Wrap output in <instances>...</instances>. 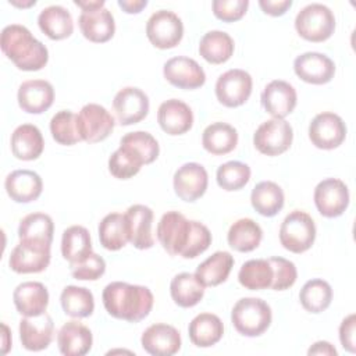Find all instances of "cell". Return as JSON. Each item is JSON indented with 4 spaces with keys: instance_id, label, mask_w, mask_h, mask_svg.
Returning a JSON list of instances; mask_svg holds the SVG:
<instances>
[{
    "instance_id": "cell-3",
    "label": "cell",
    "mask_w": 356,
    "mask_h": 356,
    "mask_svg": "<svg viewBox=\"0 0 356 356\" xmlns=\"http://www.w3.org/2000/svg\"><path fill=\"white\" fill-rule=\"evenodd\" d=\"M273 320L271 307L260 298H242L231 312L234 328L245 337H259L267 331Z\"/></svg>"
},
{
    "instance_id": "cell-26",
    "label": "cell",
    "mask_w": 356,
    "mask_h": 356,
    "mask_svg": "<svg viewBox=\"0 0 356 356\" xmlns=\"http://www.w3.org/2000/svg\"><path fill=\"white\" fill-rule=\"evenodd\" d=\"M57 345L65 356H83L92 349V331L85 324L71 320L58 330Z\"/></svg>"
},
{
    "instance_id": "cell-21",
    "label": "cell",
    "mask_w": 356,
    "mask_h": 356,
    "mask_svg": "<svg viewBox=\"0 0 356 356\" xmlns=\"http://www.w3.org/2000/svg\"><path fill=\"white\" fill-rule=\"evenodd\" d=\"M18 106L29 114H42L54 102V89L49 81L28 79L22 82L17 93Z\"/></svg>"
},
{
    "instance_id": "cell-40",
    "label": "cell",
    "mask_w": 356,
    "mask_h": 356,
    "mask_svg": "<svg viewBox=\"0 0 356 356\" xmlns=\"http://www.w3.org/2000/svg\"><path fill=\"white\" fill-rule=\"evenodd\" d=\"M239 284L250 291H261L271 286L273 267L268 259H252L242 264L238 273Z\"/></svg>"
},
{
    "instance_id": "cell-22",
    "label": "cell",
    "mask_w": 356,
    "mask_h": 356,
    "mask_svg": "<svg viewBox=\"0 0 356 356\" xmlns=\"http://www.w3.org/2000/svg\"><path fill=\"white\" fill-rule=\"evenodd\" d=\"M157 122L168 135H182L193 125V113L191 107L179 99H168L159 106Z\"/></svg>"
},
{
    "instance_id": "cell-38",
    "label": "cell",
    "mask_w": 356,
    "mask_h": 356,
    "mask_svg": "<svg viewBox=\"0 0 356 356\" xmlns=\"http://www.w3.org/2000/svg\"><path fill=\"white\" fill-rule=\"evenodd\" d=\"M99 241L107 250H120L129 242L125 214L108 213L99 222Z\"/></svg>"
},
{
    "instance_id": "cell-20",
    "label": "cell",
    "mask_w": 356,
    "mask_h": 356,
    "mask_svg": "<svg viewBox=\"0 0 356 356\" xmlns=\"http://www.w3.org/2000/svg\"><path fill=\"white\" fill-rule=\"evenodd\" d=\"M142 348L153 356H172L181 349L179 331L164 323L149 325L140 337Z\"/></svg>"
},
{
    "instance_id": "cell-7",
    "label": "cell",
    "mask_w": 356,
    "mask_h": 356,
    "mask_svg": "<svg viewBox=\"0 0 356 356\" xmlns=\"http://www.w3.org/2000/svg\"><path fill=\"white\" fill-rule=\"evenodd\" d=\"M293 139V129L284 118H271L261 122L253 134L254 147L266 156L285 153Z\"/></svg>"
},
{
    "instance_id": "cell-34",
    "label": "cell",
    "mask_w": 356,
    "mask_h": 356,
    "mask_svg": "<svg viewBox=\"0 0 356 356\" xmlns=\"http://www.w3.org/2000/svg\"><path fill=\"white\" fill-rule=\"evenodd\" d=\"M234 267V257L229 252L218 250L202 261L196 268V275L204 286H217L227 281Z\"/></svg>"
},
{
    "instance_id": "cell-4",
    "label": "cell",
    "mask_w": 356,
    "mask_h": 356,
    "mask_svg": "<svg viewBox=\"0 0 356 356\" xmlns=\"http://www.w3.org/2000/svg\"><path fill=\"white\" fill-rule=\"evenodd\" d=\"M295 29L309 42H324L335 31L334 13L321 3L307 4L296 14Z\"/></svg>"
},
{
    "instance_id": "cell-43",
    "label": "cell",
    "mask_w": 356,
    "mask_h": 356,
    "mask_svg": "<svg viewBox=\"0 0 356 356\" xmlns=\"http://www.w3.org/2000/svg\"><path fill=\"white\" fill-rule=\"evenodd\" d=\"M50 134L57 143L64 146H72L81 142L76 114L70 110L56 113L50 120Z\"/></svg>"
},
{
    "instance_id": "cell-10",
    "label": "cell",
    "mask_w": 356,
    "mask_h": 356,
    "mask_svg": "<svg viewBox=\"0 0 356 356\" xmlns=\"http://www.w3.org/2000/svg\"><path fill=\"white\" fill-rule=\"evenodd\" d=\"M78 129L82 140L88 143H97L108 138L113 132L115 121L114 117L100 104L88 103L76 114Z\"/></svg>"
},
{
    "instance_id": "cell-6",
    "label": "cell",
    "mask_w": 356,
    "mask_h": 356,
    "mask_svg": "<svg viewBox=\"0 0 356 356\" xmlns=\"http://www.w3.org/2000/svg\"><path fill=\"white\" fill-rule=\"evenodd\" d=\"M51 243L43 239H19L18 245L11 250L8 266L14 273L32 274L47 268L50 263Z\"/></svg>"
},
{
    "instance_id": "cell-50",
    "label": "cell",
    "mask_w": 356,
    "mask_h": 356,
    "mask_svg": "<svg viewBox=\"0 0 356 356\" xmlns=\"http://www.w3.org/2000/svg\"><path fill=\"white\" fill-rule=\"evenodd\" d=\"M248 6V0H214L211 3L213 14L224 22H234L241 19L246 13Z\"/></svg>"
},
{
    "instance_id": "cell-5",
    "label": "cell",
    "mask_w": 356,
    "mask_h": 356,
    "mask_svg": "<svg viewBox=\"0 0 356 356\" xmlns=\"http://www.w3.org/2000/svg\"><path fill=\"white\" fill-rule=\"evenodd\" d=\"M316 239V225L310 214L303 210L291 211L280 227V242L292 253H303Z\"/></svg>"
},
{
    "instance_id": "cell-28",
    "label": "cell",
    "mask_w": 356,
    "mask_h": 356,
    "mask_svg": "<svg viewBox=\"0 0 356 356\" xmlns=\"http://www.w3.org/2000/svg\"><path fill=\"white\" fill-rule=\"evenodd\" d=\"M11 152L18 160H36L43 149L44 140L40 129L33 124H21L11 134Z\"/></svg>"
},
{
    "instance_id": "cell-1",
    "label": "cell",
    "mask_w": 356,
    "mask_h": 356,
    "mask_svg": "<svg viewBox=\"0 0 356 356\" xmlns=\"http://www.w3.org/2000/svg\"><path fill=\"white\" fill-rule=\"evenodd\" d=\"M102 300L106 312L118 320L138 323L149 316L154 298L152 291L143 285L114 281L104 286Z\"/></svg>"
},
{
    "instance_id": "cell-25",
    "label": "cell",
    "mask_w": 356,
    "mask_h": 356,
    "mask_svg": "<svg viewBox=\"0 0 356 356\" xmlns=\"http://www.w3.org/2000/svg\"><path fill=\"white\" fill-rule=\"evenodd\" d=\"M4 188L11 200L17 203H31L43 191L40 175L32 170H15L6 177Z\"/></svg>"
},
{
    "instance_id": "cell-30",
    "label": "cell",
    "mask_w": 356,
    "mask_h": 356,
    "mask_svg": "<svg viewBox=\"0 0 356 356\" xmlns=\"http://www.w3.org/2000/svg\"><path fill=\"white\" fill-rule=\"evenodd\" d=\"M40 31L53 40H61L74 32V21L70 11L63 6H49L38 17Z\"/></svg>"
},
{
    "instance_id": "cell-53",
    "label": "cell",
    "mask_w": 356,
    "mask_h": 356,
    "mask_svg": "<svg viewBox=\"0 0 356 356\" xmlns=\"http://www.w3.org/2000/svg\"><path fill=\"white\" fill-rule=\"evenodd\" d=\"M307 355L337 356V355H338V352H337V349L334 348V345H331L330 342H327V341H317V342H314V343L309 348Z\"/></svg>"
},
{
    "instance_id": "cell-27",
    "label": "cell",
    "mask_w": 356,
    "mask_h": 356,
    "mask_svg": "<svg viewBox=\"0 0 356 356\" xmlns=\"http://www.w3.org/2000/svg\"><path fill=\"white\" fill-rule=\"evenodd\" d=\"M82 35L93 43H104L114 36L115 22L111 11L107 8H97L92 11H82L78 18Z\"/></svg>"
},
{
    "instance_id": "cell-31",
    "label": "cell",
    "mask_w": 356,
    "mask_h": 356,
    "mask_svg": "<svg viewBox=\"0 0 356 356\" xmlns=\"http://www.w3.org/2000/svg\"><path fill=\"white\" fill-rule=\"evenodd\" d=\"M204 288V284L196 274L179 273L171 280L170 293L175 305L188 309L196 306L203 299Z\"/></svg>"
},
{
    "instance_id": "cell-8",
    "label": "cell",
    "mask_w": 356,
    "mask_h": 356,
    "mask_svg": "<svg viewBox=\"0 0 356 356\" xmlns=\"http://www.w3.org/2000/svg\"><path fill=\"white\" fill-rule=\"evenodd\" d=\"M146 36L157 49H172L184 36L182 19L170 10H159L147 19Z\"/></svg>"
},
{
    "instance_id": "cell-37",
    "label": "cell",
    "mask_w": 356,
    "mask_h": 356,
    "mask_svg": "<svg viewBox=\"0 0 356 356\" xmlns=\"http://www.w3.org/2000/svg\"><path fill=\"white\" fill-rule=\"evenodd\" d=\"M263 238V231L260 225L252 218H239L228 229L227 241L228 245L242 253L254 250Z\"/></svg>"
},
{
    "instance_id": "cell-39",
    "label": "cell",
    "mask_w": 356,
    "mask_h": 356,
    "mask_svg": "<svg viewBox=\"0 0 356 356\" xmlns=\"http://www.w3.org/2000/svg\"><path fill=\"white\" fill-rule=\"evenodd\" d=\"M60 303L64 313L72 318L89 317L95 310L93 293L85 286H65L60 295Z\"/></svg>"
},
{
    "instance_id": "cell-49",
    "label": "cell",
    "mask_w": 356,
    "mask_h": 356,
    "mask_svg": "<svg viewBox=\"0 0 356 356\" xmlns=\"http://www.w3.org/2000/svg\"><path fill=\"white\" fill-rule=\"evenodd\" d=\"M71 275L81 281H96L106 271V261L102 256L92 252L85 260L70 264Z\"/></svg>"
},
{
    "instance_id": "cell-19",
    "label": "cell",
    "mask_w": 356,
    "mask_h": 356,
    "mask_svg": "<svg viewBox=\"0 0 356 356\" xmlns=\"http://www.w3.org/2000/svg\"><path fill=\"white\" fill-rule=\"evenodd\" d=\"M54 323L46 312L39 316L24 317L19 321V339L22 346L31 352H39L51 343Z\"/></svg>"
},
{
    "instance_id": "cell-23",
    "label": "cell",
    "mask_w": 356,
    "mask_h": 356,
    "mask_svg": "<svg viewBox=\"0 0 356 356\" xmlns=\"http://www.w3.org/2000/svg\"><path fill=\"white\" fill-rule=\"evenodd\" d=\"M129 242L140 250L150 249L154 245L152 234L153 210L145 204H132L125 211Z\"/></svg>"
},
{
    "instance_id": "cell-33",
    "label": "cell",
    "mask_w": 356,
    "mask_h": 356,
    "mask_svg": "<svg viewBox=\"0 0 356 356\" xmlns=\"http://www.w3.org/2000/svg\"><path fill=\"white\" fill-rule=\"evenodd\" d=\"M285 196L281 186L273 181H261L256 184L250 193L253 209L264 217H274L284 207Z\"/></svg>"
},
{
    "instance_id": "cell-48",
    "label": "cell",
    "mask_w": 356,
    "mask_h": 356,
    "mask_svg": "<svg viewBox=\"0 0 356 356\" xmlns=\"http://www.w3.org/2000/svg\"><path fill=\"white\" fill-rule=\"evenodd\" d=\"M210 245H211L210 229L204 224L192 220L189 239H188V243H186L184 252L181 253V256L184 259H195L196 256L206 252Z\"/></svg>"
},
{
    "instance_id": "cell-15",
    "label": "cell",
    "mask_w": 356,
    "mask_h": 356,
    "mask_svg": "<svg viewBox=\"0 0 356 356\" xmlns=\"http://www.w3.org/2000/svg\"><path fill=\"white\" fill-rule=\"evenodd\" d=\"M175 195L184 202H195L202 197L209 185L206 168L199 163H185L174 174Z\"/></svg>"
},
{
    "instance_id": "cell-29",
    "label": "cell",
    "mask_w": 356,
    "mask_h": 356,
    "mask_svg": "<svg viewBox=\"0 0 356 356\" xmlns=\"http://www.w3.org/2000/svg\"><path fill=\"white\" fill-rule=\"evenodd\" d=\"M189 339L197 348H210L224 335V324L217 314L200 313L192 318L188 327Z\"/></svg>"
},
{
    "instance_id": "cell-18",
    "label": "cell",
    "mask_w": 356,
    "mask_h": 356,
    "mask_svg": "<svg viewBox=\"0 0 356 356\" xmlns=\"http://www.w3.org/2000/svg\"><path fill=\"white\" fill-rule=\"evenodd\" d=\"M260 100L264 110L273 118H285L296 107L298 95L289 82L274 79L264 86Z\"/></svg>"
},
{
    "instance_id": "cell-2",
    "label": "cell",
    "mask_w": 356,
    "mask_h": 356,
    "mask_svg": "<svg viewBox=\"0 0 356 356\" xmlns=\"http://www.w3.org/2000/svg\"><path fill=\"white\" fill-rule=\"evenodd\" d=\"M0 46L7 58L22 71H39L49 61L47 47L26 26L19 24H11L3 28Z\"/></svg>"
},
{
    "instance_id": "cell-36",
    "label": "cell",
    "mask_w": 356,
    "mask_h": 356,
    "mask_svg": "<svg viewBox=\"0 0 356 356\" xmlns=\"http://www.w3.org/2000/svg\"><path fill=\"white\" fill-rule=\"evenodd\" d=\"M92 253L89 231L82 225H71L63 232L61 254L70 263H79Z\"/></svg>"
},
{
    "instance_id": "cell-14",
    "label": "cell",
    "mask_w": 356,
    "mask_h": 356,
    "mask_svg": "<svg viewBox=\"0 0 356 356\" xmlns=\"http://www.w3.org/2000/svg\"><path fill=\"white\" fill-rule=\"evenodd\" d=\"M147 95L135 86L120 89L113 99V110L121 125H132L142 121L149 113Z\"/></svg>"
},
{
    "instance_id": "cell-55",
    "label": "cell",
    "mask_w": 356,
    "mask_h": 356,
    "mask_svg": "<svg viewBox=\"0 0 356 356\" xmlns=\"http://www.w3.org/2000/svg\"><path fill=\"white\" fill-rule=\"evenodd\" d=\"M74 3H75V6L81 7L82 11H92V10H97V8H103L104 7V0H95V1L75 0Z\"/></svg>"
},
{
    "instance_id": "cell-16",
    "label": "cell",
    "mask_w": 356,
    "mask_h": 356,
    "mask_svg": "<svg viewBox=\"0 0 356 356\" xmlns=\"http://www.w3.org/2000/svg\"><path fill=\"white\" fill-rule=\"evenodd\" d=\"M164 78L179 89H197L204 85L206 74L199 63L186 56H177L164 63Z\"/></svg>"
},
{
    "instance_id": "cell-9",
    "label": "cell",
    "mask_w": 356,
    "mask_h": 356,
    "mask_svg": "<svg viewBox=\"0 0 356 356\" xmlns=\"http://www.w3.org/2000/svg\"><path fill=\"white\" fill-rule=\"evenodd\" d=\"M191 227L192 220H188L182 213L167 211L157 224V239L168 254L181 256L188 243Z\"/></svg>"
},
{
    "instance_id": "cell-12",
    "label": "cell",
    "mask_w": 356,
    "mask_h": 356,
    "mask_svg": "<svg viewBox=\"0 0 356 356\" xmlns=\"http://www.w3.org/2000/svg\"><path fill=\"white\" fill-rule=\"evenodd\" d=\"M313 199L323 217L335 218L342 216L349 206V189L338 178H325L314 188Z\"/></svg>"
},
{
    "instance_id": "cell-44",
    "label": "cell",
    "mask_w": 356,
    "mask_h": 356,
    "mask_svg": "<svg viewBox=\"0 0 356 356\" xmlns=\"http://www.w3.org/2000/svg\"><path fill=\"white\" fill-rule=\"evenodd\" d=\"M54 234V224L49 214L44 213H31L26 214L18 225L19 239L33 238L43 239L51 243Z\"/></svg>"
},
{
    "instance_id": "cell-24",
    "label": "cell",
    "mask_w": 356,
    "mask_h": 356,
    "mask_svg": "<svg viewBox=\"0 0 356 356\" xmlns=\"http://www.w3.org/2000/svg\"><path fill=\"white\" fill-rule=\"evenodd\" d=\"M13 300L17 312L24 317L39 316L47 309L49 292L42 282L25 281L14 289Z\"/></svg>"
},
{
    "instance_id": "cell-32",
    "label": "cell",
    "mask_w": 356,
    "mask_h": 356,
    "mask_svg": "<svg viewBox=\"0 0 356 356\" xmlns=\"http://www.w3.org/2000/svg\"><path fill=\"white\" fill-rule=\"evenodd\" d=\"M202 145L206 152L222 156L232 152L238 145L236 129L227 122H213L202 134Z\"/></svg>"
},
{
    "instance_id": "cell-51",
    "label": "cell",
    "mask_w": 356,
    "mask_h": 356,
    "mask_svg": "<svg viewBox=\"0 0 356 356\" xmlns=\"http://www.w3.org/2000/svg\"><path fill=\"white\" fill-rule=\"evenodd\" d=\"M355 327H356V317L355 314L346 316L341 325H339V341L343 349H346L350 353L356 352L355 346Z\"/></svg>"
},
{
    "instance_id": "cell-11",
    "label": "cell",
    "mask_w": 356,
    "mask_h": 356,
    "mask_svg": "<svg viewBox=\"0 0 356 356\" xmlns=\"http://www.w3.org/2000/svg\"><path fill=\"white\" fill-rule=\"evenodd\" d=\"M345 138L346 125L335 113H318L309 124V139L318 149L332 150L342 145Z\"/></svg>"
},
{
    "instance_id": "cell-57",
    "label": "cell",
    "mask_w": 356,
    "mask_h": 356,
    "mask_svg": "<svg viewBox=\"0 0 356 356\" xmlns=\"http://www.w3.org/2000/svg\"><path fill=\"white\" fill-rule=\"evenodd\" d=\"M11 4L17 6V7H31V6H35L36 1L35 0H29V1H17V0H10Z\"/></svg>"
},
{
    "instance_id": "cell-17",
    "label": "cell",
    "mask_w": 356,
    "mask_h": 356,
    "mask_svg": "<svg viewBox=\"0 0 356 356\" xmlns=\"http://www.w3.org/2000/svg\"><path fill=\"white\" fill-rule=\"evenodd\" d=\"M295 74L312 85L328 83L335 75L334 61L318 51H306L293 60Z\"/></svg>"
},
{
    "instance_id": "cell-52",
    "label": "cell",
    "mask_w": 356,
    "mask_h": 356,
    "mask_svg": "<svg viewBox=\"0 0 356 356\" xmlns=\"http://www.w3.org/2000/svg\"><path fill=\"white\" fill-rule=\"evenodd\" d=\"M259 6L263 13L273 17H280L284 15L286 10L292 6V0H260Z\"/></svg>"
},
{
    "instance_id": "cell-45",
    "label": "cell",
    "mask_w": 356,
    "mask_h": 356,
    "mask_svg": "<svg viewBox=\"0 0 356 356\" xmlns=\"http://www.w3.org/2000/svg\"><path fill=\"white\" fill-rule=\"evenodd\" d=\"M216 179L224 191L242 189L250 179V167L242 161H227L217 168Z\"/></svg>"
},
{
    "instance_id": "cell-42",
    "label": "cell",
    "mask_w": 356,
    "mask_h": 356,
    "mask_svg": "<svg viewBox=\"0 0 356 356\" xmlns=\"http://www.w3.org/2000/svg\"><path fill=\"white\" fill-rule=\"evenodd\" d=\"M299 300L303 309L309 313H321L331 305L332 288L321 278L309 280L299 292Z\"/></svg>"
},
{
    "instance_id": "cell-13",
    "label": "cell",
    "mask_w": 356,
    "mask_h": 356,
    "mask_svg": "<svg viewBox=\"0 0 356 356\" xmlns=\"http://www.w3.org/2000/svg\"><path fill=\"white\" fill-rule=\"evenodd\" d=\"M253 81L249 72L232 68L221 74L216 82L217 100L225 107L242 106L252 93Z\"/></svg>"
},
{
    "instance_id": "cell-54",
    "label": "cell",
    "mask_w": 356,
    "mask_h": 356,
    "mask_svg": "<svg viewBox=\"0 0 356 356\" xmlns=\"http://www.w3.org/2000/svg\"><path fill=\"white\" fill-rule=\"evenodd\" d=\"M118 6L127 14H138L147 6V1L146 0H118Z\"/></svg>"
},
{
    "instance_id": "cell-47",
    "label": "cell",
    "mask_w": 356,
    "mask_h": 356,
    "mask_svg": "<svg viewBox=\"0 0 356 356\" xmlns=\"http://www.w3.org/2000/svg\"><path fill=\"white\" fill-rule=\"evenodd\" d=\"M268 261L273 267V282L270 288L274 291H284L291 288L298 278L296 266L291 260L280 256L270 257Z\"/></svg>"
},
{
    "instance_id": "cell-56",
    "label": "cell",
    "mask_w": 356,
    "mask_h": 356,
    "mask_svg": "<svg viewBox=\"0 0 356 356\" xmlns=\"http://www.w3.org/2000/svg\"><path fill=\"white\" fill-rule=\"evenodd\" d=\"M3 328H4V334H3V355H6L11 346V339L8 341L10 338V334H8V327L6 324H3Z\"/></svg>"
},
{
    "instance_id": "cell-35",
    "label": "cell",
    "mask_w": 356,
    "mask_h": 356,
    "mask_svg": "<svg viewBox=\"0 0 356 356\" xmlns=\"http://www.w3.org/2000/svg\"><path fill=\"white\" fill-rule=\"evenodd\" d=\"M234 40L224 31H209L199 42V54L210 64H222L234 54Z\"/></svg>"
},
{
    "instance_id": "cell-41",
    "label": "cell",
    "mask_w": 356,
    "mask_h": 356,
    "mask_svg": "<svg viewBox=\"0 0 356 356\" xmlns=\"http://www.w3.org/2000/svg\"><path fill=\"white\" fill-rule=\"evenodd\" d=\"M120 147L134 154L142 164L153 163L160 153L159 142L146 131L128 132L120 140Z\"/></svg>"
},
{
    "instance_id": "cell-46",
    "label": "cell",
    "mask_w": 356,
    "mask_h": 356,
    "mask_svg": "<svg viewBox=\"0 0 356 356\" xmlns=\"http://www.w3.org/2000/svg\"><path fill=\"white\" fill-rule=\"evenodd\" d=\"M142 165L143 164L134 154L122 147H118L108 159V171L117 179L132 178L140 171Z\"/></svg>"
}]
</instances>
